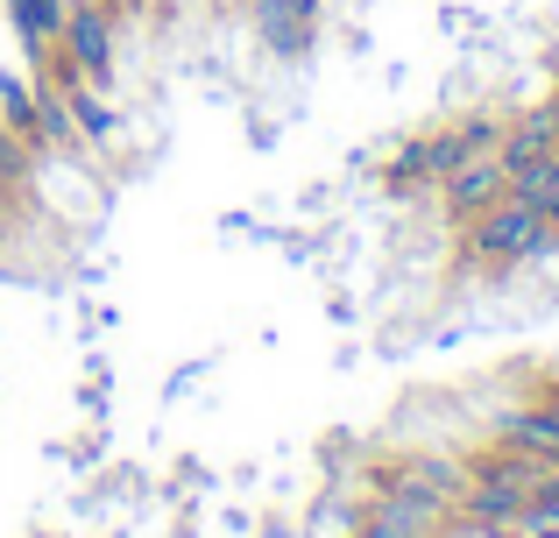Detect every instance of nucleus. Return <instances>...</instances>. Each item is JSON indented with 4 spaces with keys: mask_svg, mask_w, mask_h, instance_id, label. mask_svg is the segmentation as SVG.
I'll list each match as a JSON object with an SVG mask.
<instances>
[{
    "mask_svg": "<svg viewBox=\"0 0 559 538\" xmlns=\"http://www.w3.org/2000/svg\"><path fill=\"white\" fill-rule=\"evenodd\" d=\"M552 249V235H546V213L532 206V199H496L489 213H475V220L461 227V263L467 270H518V263H532V255H546Z\"/></svg>",
    "mask_w": 559,
    "mask_h": 538,
    "instance_id": "f257e3e1",
    "label": "nucleus"
},
{
    "mask_svg": "<svg viewBox=\"0 0 559 538\" xmlns=\"http://www.w3.org/2000/svg\"><path fill=\"white\" fill-rule=\"evenodd\" d=\"M496 142H503V121H461V128H439V135H418V142H404V150L390 156L382 184H390L396 199L439 192V178H447L467 150H496Z\"/></svg>",
    "mask_w": 559,
    "mask_h": 538,
    "instance_id": "f03ea898",
    "label": "nucleus"
},
{
    "mask_svg": "<svg viewBox=\"0 0 559 538\" xmlns=\"http://www.w3.org/2000/svg\"><path fill=\"white\" fill-rule=\"evenodd\" d=\"M43 64L71 71V79H85V85H107L114 79V8L107 0H71L64 36H57V50L43 57Z\"/></svg>",
    "mask_w": 559,
    "mask_h": 538,
    "instance_id": "7ed1b4c3",
    "label": "nucleus"
},
{
    "mask_svg": "<svg viewBox=\"0 0 559 538\" xmlns=\"http://www.w3.org/2000/svg\"><path fill=\"white\" fill-rule=\"evenodd\" d=\"M496 156H503V178L518 199H538V184L552 178L559 164V135H552V113L532 107L518 113V121H503V142H496Z\"/></svg>",
    "mask_w": 559,
    "mask_h": 538,
    "instance_id": "20e7f679",
    "label": "nucleus"
},
{
    "mask_svg": "<svg viewBox=\"0 0 559 538\" xmlns=\"http://www.w3.org/2000/svg\"><path fill=\"white\" fill-rule=\"evenodd\" d=\"M355 538H453V511L425 497H396V489H376L369 511L355 517Z\"/></svg>",
    "mask_w": 559,
    "mask_h": 538,
    "instance_id": "39448f33",
    "label": "nucleus"
},
{
    "mask_svg": "<svg viewBox=\"0 0 559 538\" xmlns=\"http://www.w3.org/2000/svg\"><path fill=\"white\" fill-rule=\"evenodd\" d=\"M496 199H510V178H503V156L496 150H467L461 164L439 178V206H447V220H475V213H489Z\"/></svg>",
    "mask_w": 559,
    "mask_h": 538,
    "instance_id": "423d86ee",
    "label": "nucleus"
},
{
    "mask_svg": "<svg viewBox=\"0 0 559 538\" xmlns=\"http://www.w3.org/2000/svg\"><path fill=\"white\" fill-rule=\"evenodd\" d=\"M376 489H396V497H425V503H447L461 511V489H467V461L453 454H404L376 475Z\"/></svg>",
    "mask_w": 559,
    "mask_h": 538,
    "instance_id": "0eeeda50",
    "label": "nucleus"
},
{
    "mask_svg": "<svg viewBox=\"0 0 559 538\" xmlns=\"http://www.w3.org/2000/svg\"><path fill=\"white\" fill-rule=\"evenodd\" d=\"M248 14H255V36L276 57H305V43L319 28V0H248Z\"/></svg>",
    "mask_w": 559,
    "mask_h": 538,
    "instance_id": "6e6552de",
    "label": "nucleus"
},
{
    "mask_svg": "<svg viewBox=\"0 0 559 538\" xmlns=\"http://www.w3.org/2000/svg\"><path fill=\"white\" fill-rule=\"evenodd\" d=\"M496 446H518L532 461H559V404H524V411L496 418Z\"/></svg>",
    "mask_w": 559,
    "mask_h": 538,
    "instance_id": "1a4fd4ad",
    "label": "nucleus"
},
{
    "mask_svg": "<svg viewBox=\"0 0 559 538\" xmlns=\"http://www.w3.org/2000/svg\"><path fill=\"white\" fill-rule=\"evenodd\" d=\"M57 71V64H50ZM57 93H64V107H71V128H79V142H107L114 135V107L99 99V85H85V79H71V71H57Z\"/></svg>",
    "mask_w": 559,
    "mask_h": 538,
    "instance_id": "9d476101",
    "label": "nucleus"
},
{
    "mask_svg": "<svg viewBox=\"0 0 559 538\" xmlns=\"http://www.w3.org/2000/svg\"><path fill=\"white\" fill-rule=\"evenodd\" d=\"M64 8L71 0H8V14H14V28H22V43H28L36 64L57 50V36H64Z\"/></svg>",
    "mask_w": 559,
    "mask_h": 538,
    "instance_id": "9b49d317",
    "label": "nucleus"
},
{
    "mask_svg": "<svg viewBox=\"0 0 559 538\" xmlns=\"http://www.w3.org/2000/svg\"><path fill=\"white\" fill-rule=\"evenodd\" d=\"M510 538H559V468L532 489V497H524V511H518V525H510Z\"/></svg>",
    "mask_w": 559,
    "mask_h": 538,
    "instance_id": "f8f14e48",
    "label": "nucleus"
},
{
    "mask_svg": "<svg viewBox=\"0 0 559 538\" xmlns=\"http://www.w3.org/2000/svg\"><path fill=\"white\" fill-rule=\"evenodd\" d=\"M0 113H8V128H14L22 142H36V150H43V128H36V85H28V79H14V71L0 79Z\"/></svg>",
    "mask_w": 559,
    "mask_h": 538,
    "instance_id": "ddd939ff",
    "label": "nucleus"
},
{
    "mask_svg": "<svg viewBox=\"0 0 559 538\" xmlns=\"http://www.w3.org/2000/svg\"><path fill=\"white\" fill-rule=\"evenodd\" d=\"M532 206H538V213H546V235L559 241V164H552V178H546V184H538V199H532Z\"/></svg>",
    "mask_w": 559,
    "mask_h": 538,
    "instance_id": "4468645a",
    "label": "nucleus"
},
{
    "mask_svg": "<svg viewBox=\"0 0 559 538\" xmlns=\"http://www.w3.org/2000/svg\"><path fill=\"white\" fill-rule=\"evenodd\" d=\"M546 113H552V135H559V93H552V107H546Z\"/></svg>",
    "mask_w": 559,
    "mask_h": 538,
    "instance_id": "2eb2a0df",
    "label": "nucleus"
},
{
    "mask_svg": "<svg viewBox=\"0 0 559 538\" xmlns=\"http://www.w3.org/2000/svg\"><path fill=\"white\" fill-rule=\"evenodd\" d=\"M552 404H559V397H552Z\"/></svg>",
    "mask_w": 559,
    "mask_h": 538,
    "instance_id": "dca6fc26",
    "label": "nucleus"
}]
</instances>
